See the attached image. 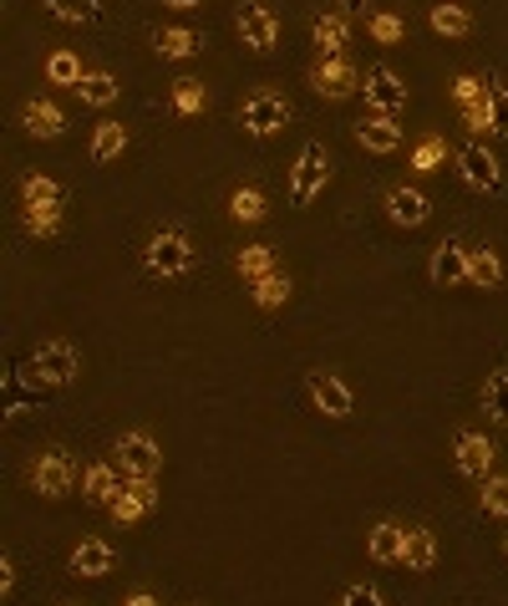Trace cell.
I'll return each instance as SVG.
<instances>
[{
	"label": "cell",
	"instance_id": "obj_1",
	"mask_svg": "<svg viewBox=\"0 0 508 606\" xmlns=\"http://www.w3.org/2000/svg\"><path fill=\"white\" fill-rule=\"evenodd\" d=\"M193 266H199V250H193V240L178 224H163V230L147 235L143 270L153 281H184V276H193Z\"/></svg>",
	"mask_w": 508,
	"mask_h": 606
},
{
	"label": "cell",
	"instance_id": "obj_20",
	"mask_svg": "<svg viewBox=\"0 0 508 606\" xmlns=\"http://www.w3.org/2000/svg\"><path fill=\"white\" fill-rule=\"evenodd\" d=\"M402 566L417 576L437 566V535L427 525H402Z\"/></svg>",
	"mask_w": 508,
	"mask_h": 606
},
{
	"label": "cell",
	"instance_id": "obj_44",
	"mask_svg": "<svg viewBox=\"0 0 508 606\" xmlns=\"http://www.w3.org/2000/svg\"><path fill=\"white\" fill-rule=\"evenodd\" d=\"M11 592H15V561L0 556V596H11Z\"/></svg>",
	"mask_w": 508,
	"mask_h": 606
},
{
	"label": "cell",
	"instance_id": "obj_22",
	"mask_svg": "<svg viewBox=\"0 0 508 606\" xmlns=\"http://www.w3.org/2000/svg\"><path fill=\"white\" fill-rule=\"evenodd\" d=\"M366 550H371V561H381V566H402V525H397V520H377V525L366 531Z\"/></svg>",
	"mask_w": 508,
	"mask_h": 606
},
{
	"label": "cell",
	"instance_id": "obj_10",
	"mask_svg": "<svg viewBox=\"0 0 508 606\" xmlns=\"http://www.w3.org/2000/svg\"><path fill=\"white\" fill-rule=\"evenodd\" d=\"M310 88H316L320 97H331V103H346L351 92H362V72H356L346 57H320L316 67H310Z\"/></svg>",
	"mask_w": 508,
	"mask_h": 606
},
{
	"label": "cell",
	"instance_id": "obj_33",
	"mask_svg": "<svg viewBox=\"0 0 508 606\" xmlns=\"http://www.w3.org/2000/svg\"><path fill=\"white\" fill-rule=\"evenodd\" d=\"M483 408L494 423H508V368L488 372V383H483Z\"/></svg>",
	"mask_w": 508,
	"mask_h": 606
},
{
	"label": "cell",
	"instance_id": "obj_24",
	"mask_svg": "<svg viewBox=\"0 0 508 606\" xmlns=\"http://www.w3.org/2000/svg\"><path fill=\"white\" fill-rule=\"evenodd\" d=\"M468 285H479V291H498V285H504V260H498V250H488V245L468 250Z\"/></svg>",
	"mask_w": 508,
	"mask_h": 606
},
{
	"label": "cell",
	"instance_id": "obj_37",
	"mask_svg": "<svg viewBox=\"0 0 508 606\" xmlns=\"http://www.w3.org/2000/svg\"><path fill=\"white\" fill-rule=\"evenodd\" d=\"M21 220H26V230L36 240H51L61 230V209H26L21 205Z\"/></svg>",
	"mask_w": 508,
	"mask_h": 606
},
{
	"label": "cell",
	"instance_id": "obj_29",
	"mask_svg": "<svg viewBox=\"0 0 508 606\" xmlns=\"http://www.w3.org/2000/svg\"><path fill=\"white\" fill-rule=\"evenodd\" d=\"M229 214L239 224H260L264 214H270V205H264V194L255 189V184H245V189H234L229 194Z\"/></svg>",
	"mask_w": 508,
	"mask_h": 606
},
{
	"label": "cell",
	"instance_id": "obj_42",
	"mask_svg": "<svg viewBox=\"0 0 508 606\" xmlns=\"http://www.w3.org/2000/svg\"><path fill=\"white\" fill-rule=\"evenodd\" d=\"M463 123H468V133H494V113H488V97H483V103H468L463 107Z\"/></svg>",
	"mask_w": 508,
	"mask_h": 606
},
{
	"label": "cell",
	"instance_id": "obj_25",
	"mask_svg": "<svg viewBox=\"0 0 508 606\" xmlns=\"http://www.w3.org/2000/svg\"><path fill=\"white\" fill-rule=\"evenodd\" d=\"M21 205L26 209H61V184L51 174H26L21 178Z\"/></svg>",
	"mask_w": 508,
	"mask_h": 606
},
{
	"label": "cell",
	"instance_id": "obj_2",
	"mask_svg": "<svg viewBox=\"0 0 508 606\" xmlns=\"http://www.w3.org/2000/svg\"><path fill=\"white\" fill-rule=\"evenodd\" d=\"M291 118H295L291 97L275 88H255L245 103H239V128H245L249 138H275L280 128H291Z\"/></svg>",
	"mask_w": 508,
	"mask_h": 606
},
{
	"label": "cell",
	"instance_id": "obj_12",
	"mask_svg": "<svg viewBox=\"0 0 508 606\" xmlns=\"http://www.w3.org/2000/svg\"><path fill=\"white\" fill-rule=\"evenodd\" d=\"M458 174H463L468 189H479V194H498V189H504L498 159L483 149V143H463V149H458Z\"/></svg>",
	"mask_w": 508,
	"mask_h": 606
},
{
	"label": "cell",
	"instance_id": "obj_38",
	"mask_svg": "<svg viewBox=\"0 0 508 606\" xmlns=\"http://www.w3.org/2000/svg\"><path fill=\"white\" fill-rule=\"evenodd\" d=\"M203 103H209V92H203V82H189V77H184V82L174 88V107L184 113V118L203 113Z\"/></svg>",
	"mask_w": 508,
	"mask_h": 606
},
{
	"label": "cell",
	"instance_id": "obj_26",
	"mask_svg": "<svg viewBox=\"0 0 508 606\" xmlns=\"http://www.w3.org/2000/svg\"><path fill=\"white\" fill-rule=\"evenodd\" d=\"M122 149H128V128L122 123H97V133H92V163H113L122 159Z\"/></svg>",
	"mask_w": 508,
	"mask_h": 606
},
{
	"label": "cell",
	"instance_id": "obj_30",
	"mask_svg": "<svg viewBox=\"0 0 508 606\" xmlns=\"http://www.w3.org/2000/svg\"><path fill=\"white\" fill-rule=\"evenodd\" d=\"M479 510L488 520H508V474H488V479H483Z\"/></svg>",
	"mask_w": 508,
	"mask_h": 606
},
{
	"label": "cell",
	"instance_id": "obj_17",
	"mask_svg": "<svg viewBox=\"0 0 508 606\" xmlns=\"http://www.w3.org/2000/svg\"><path fill=\"white\" fill-rule=\"evenodd\" d=\"M107 571H117V550L107 546L102 535H87V540H76V550H72V576L102 581Z\"/></svg>",
	"mask_w": 508,
	"mask_h": 606
},
{
	"label": "cell",
	"instance_id": "obj_47",
	"mask_svg": "<svg viewBox=\"0 0 508 606\" xmlns=\"http://www.w3.org/2000/svg\"><path fill=\"white\" fill-rule=\"evenodd\" d=\"M341 5H346V11H356V5H362V0H341Z\"/></svg>",
	"mask_w": 508,
	"mask_h": 606
},
{
	"label": "cell",
	"instance_id": "obj_28",
	"mask_svg": "<svg viewBox=\"0 0 508 606\" xmlns=\"http://www.w3.org/2000/svg\"><path fill=\"white\" fill-rule=\"evenodd\" d=\"M249 296H255V306L280 311L285 301H291V276H280V270H270V276H260V281H249Z\"/></svg>",
	"mask_w": 508,
	"mask_h": 606
},
{
	"label": "cell",
	"instance_id": "obj_18",
	"mask_svg": "<svg viewBox=\"0 0 508 606\" xmlns=\"http://www.w3.org/2000/svg\"><path fill=\"white\" fill-rule=\"evenodd\" d=\"M356 143H362L366 153H397L402 149V123L397 118H387V113H371V118H362L356 123Z\"/></svg>",
	"mask_w": 508,
	"mask_h": 606
},
{
	"label": "cell",
	"instance_id": "obj_36",
	"mask_svg": "<svg viewBox=\"0 0 508 606\" xmlns=\"http://www.w3.org/2000/svg\"><path fill=\"white\" fill-rule=\"evenodd\" d=\"M442 163H448V143H442L437 133H427L417 149H412V168H417V174H433V168H442Z\"/></svg>",
	"mask_w": 508,
	"mask_h": 606
},
{
	"label": "cell",
	"instance_id": "obj_11",
	"mask_svg": "<svg viewBox=\"0 0 508 606\" xmlns=\"http://www.w3.org/2000/svg\"><path fill=\"white\" fill-rule=\"evenodd\" d=\"M362 92H366V107H371V113H387V118L406 113V82L392 67H371V72L362 77Z\"/></svg>",
	"mask_w": 508,
	"mask_h": 606
},
{
	"label": "cell",
	"instance_id": "obj_45",
	"mask_svg": "<svg viewBox=\"0 0 508 606\" xmlns=\"http://www.w3.org/2000/svg\"><path fill=\"white\" fill-rule=\"evenodd\" d=\"M153 602H158L153 592H128V606H153Z\"/></svg>",
	"mask_w": 508,
	"mask_h": 606
},
{
	"label": "cell",
	"instance_id": "obj_3",
	"mask_svg": "<svg viewBox=\"0 0 508 606\" xmlns=\"http://www.w3.org/2000/svg\"><path fill=\"white\" fill-rule=\"evenodd\" d=\"M26 479L42 500H67L76 489V458L67 454V448H42V454L31 458Z\"/></svg>",
	"mask_w": 508,
	"mask_h": 606
},
{
	"label": "cell",
	"instance_id": "obj_31",
	"mask_svg": "<svg viewBox=\"0 0 508 606\" xmlns=\"http://www.w3.org/2000/svg\"><path fill=\"white\" fill-rule=\"evenodd\" d=\"M433 31L437 36H468V31H473V15H468L458 0H442V5H433Z\"/></svg>",
	"mask_w": 508,
	"mask_h": 606
},
{
	"label": "cell",
	"instance_id": "obj_8",
	"mask_svg": "<svg viewBox=\"0 0 508 606\" xmlns=\"http://www.w3.org/2000/svg\"><path fill=\"white\" fill-rule=\"evenodd\" d=\"M305 393H310V403H316L326 418H335V423L356 413V398H351L346 377H341V372H331V368L310 372V377H305Z\"/></svg>",
	"mask_w": 508,
	"mask_h": 606
},
{
	"label": "cell",
	"instance_id": "obj_5",
	"mask_svg": "<svg viewBox=\"0 0 508 606\" xmlns=\"http://www.w3.org/2000/svg\"><path fill=\"white\" fill-rule=\"evenodd\" d=\"M31 372H36L42 383H51V387H72L76 372H82V357H76L72 341L51 337V341H42V347L31 352Z\"/></svg>",
	"mask_w": 508,
	"mask_h": 606
},
{
	"label": "cell",
	"instance_id": "obj_4",
	"mask_svg": "<svg viewBox=\"0 0 508 606\" xmlns=\"http://www.w3.org/2000/svg\"><path fill=\"white\" fill-rule=\"evenodd\" d=\"M326 184H331V153H326V143H305L300 159L291 163V205L305 209Z\"/></svg>",
	"mask_w": 508,
	"mask_h": 606
},
{
	"label": "cell",
	"instance_id": "obj_14",
	"mask_svg": "<svg viewBox=\"0 0 508 606\" xmlns=\"http://www.w3.org/2000/svg\"><path fill=\"white\" fill-rule=\"evenodd\" d=\"M153 504H158V485H153V479H128V485L117 489V500L107 504V515H113L117 525H138Z\"/></svg>",
	"mask_w": 508,
	"mask_h": 606
},
{
	"label": "cell",
	"instance_id": "obj_32",
	"mask_svg": "<svg viewBox=\"0 0 508 606\" xmlns=\"http://www.w3.org/2000/svg\"><path fill=\"white\" fill-rule=\"evenodd\" d=\"M42 5L57 15V21H67V26H92L102 15L97 0H42Z\"/></svg>",
	"mask_w": 508,
	"mask_h": 606
},
{
	"label": "cell",
	"instance_id": "obj_34",
	"mask_svg": "<svg viewBox=\"0 0 508 606\" xmlns=\"http://www.w3.org/2000/svg\"><path fill=\"white\" fill-rule=\"evenodd\" d=\"M82 72H87V67H82L72 51H51V57H46V82H57V88H76Z\"/></svg>",
	"mask_w": 508,
	"mask_h": 606
},
{
	"label": "cell",
	"instance_id": "obj_41",
	"mask_svg": "<svg viewBox=\"0 0 508 606\" xmlns=\"http://www.w3.org/2000/svg\"><path fill=\"white\" fill-rule=\"evenodd\" d=\"M452 97H458V107L483 103V97H488V82H483V77H458V82H452Z\"/></svg>",
	"mask_w": 508,
	"mask_h": 606
},
{
	"label": "cell",
	"instance_id": "obj_27",
	"mask_svg": "<svg viewBox=\"0 0 508 606\" xmlns=\"http://www.w3.org/2000/svg\"><path fill=\"white\" fill-rule=\"evenodd\" d=\"M153 46H158V57H168V61H189V57H199V36H193L189 26H168V31H158V36H153Z\"/></svg>",
	"mask_w": 508,
	"mask_h": 606
},
{
	"label": "cell",
	"instance_id": "obj_35",
	"mask_svg": "<svg viewBox=\"0 0 508 606\" xmlns=\"http://www.w3.org/2000/svg\"><path fill=\"white\" fill-rule=\"evenodd\" d=\"M234 266H239V276H245V281H260V276H270V270H275V250H270V245H245Z\"/></svg>",
	"mask_w": 508,
	"mask_h": 606
},
{
	"label": "cell",
	"instance_id": "obj_43",
	"mask_svg": "<svg viewBox=\"0 0 508 606\" xmlns=\"http://www.w3.org/2000/svg\"><path fill=\"white\" fill-rule=\"evenodd\" d=\"M341 602H366V606H381L387 596H381L377 586H346V592H341Z\"/></svg>",
	"mask_w": 508,
	"mask_h": 606
},
{
	"label": "cell",
	"instance_id": "obj_39",
	"mask_svg": "<svg viewBox=\"0 0 508 606\" xmlns=\"http://www.w3.org/2000/svg\"><path fill=\"white\" fill-rule=\"evenodd\" d=\"M366 31H371V42H381V46H397L402 42V15H392V11H377L371 21H366Z\"/></svg>",
	"mask_w": 508,
	"mask_h": 606
},
{
	"label": "cell",
	"instance_id": "obj_19",
	"mask_svg": "<svg viewBox=\"0 0 508 606\" xmlns=\"http://www.w3.org/2000/svg\"><path fill=\"white\" fill-rule=\"evenodd\" d=\"M21 128H26L31 138H61L67 133V113H61L51 97H31V103L21 107Z\"/></svg>",
	"mask_w": 508,
	"mask_h": 606
},
{
	"label": "cell",
	"instance_id": "obj_6",
	"mask_svg": "<svg viewBox=\"0 0 508 606\" xmlns=\"http://www.w3.org/2000/svg\"><path fill=\"white\" fill-rule=\"evenodd\" d=\"M113 458L128 469V479H158V469H163L158 439H153V433H143V429L122 433V439L113 444Z\"/></svg>",
	"mask_w": 508,
	"mask_h": 606
},
{
	"label": "cell",
	"instance_id": "obj_7",
	"mask_svg": "<svg viewBox=\"0 0 508 606\" xmlns=\"http://www.w3.org/2000/svg\"><path fill=\"white\" fill-rule=\"evenodd\" d=\"M234 31H239V42L249 46V51H275L280 42V21L275 11L264 5V0H239V11H234Z\"/></svg>",
	"mask_w": 508,
	"mask_h": 606
},
{
	"label": "cell",
	"instance_id": "obj_16",
	"mask_svg": "<svg viewBox=\"0 0 508 606\" xmlns=\"http://www.w3.org/2000/svg\"><path fill=\"white\" fill-rule=\"evenodd\" d=\"M427 276H433V285H442V291L468 285V245L463 240H442L433 250V260H427Z\"/></svg>",
	"mask_w": 508,
	"mask_h": 606
},
{
	"label": "cell",
	"instance_id": "obj_48",
	"mask_svg": "<svg viewBox=\"0 0 508 606\" xmlns=\"http://www.w3.org/2000/svg\"><path fill=\"white\" fill-rule=\"evenodd\" d=\"M504 550H508V535H504Z\"/></svg>",
	"mask_w": 508,
	"mask_h": 606
},
{
	"label": "cell",
	"instance_id": "obj_23",
	"mask_svg": "<svg viewBox=\"0 0 508 606\" xmlns=\"http://www.w3.org/2000/svg\"><path fill=\"white\" fill-rule=\"evenodd\" d=\"M76 97H82L87 107H113L117 97H122V82H117L113 72L92 67V72H82V82H76Z\"/></svg>",
	"mask_w": 508,
	"mask_h": 606
},
{
	"label": "cell",
	"instance_id": "obj_15",
	"mask_svg": "<svg viewBox=\"0 0 508 606\" xmlns=\"http://www.w3.org/2000/svg\"><path fill=\"white\" fill-rule=\"evenodd\" d=\"M122 485H128V469H122L117 458H107V464H87V469H82V500L102 504V510L117 500V489Z\"/></svg>",
	"mask_w": 508,
	"mask_h": 606
},
{
	"label": "cell",
	"instance_id": "obj_40",
	"mask_svg": "<svg viewBox=\"0 0 508 606\" xmlns=\"http://www.w3.org/2000/svg\"><path fill=\"white\" fill-rule=\"evenodd\" d=\"M488 113H494V133H508V88L488 82Z\"/></svg>",
	"mask_w": 508,
	"mask_h": 606
},
{
	"label": "cell",
	"instance_id": "obj_9",
	"mask_svg": "<svg viewBox=\"0 0 508 606\" xmlns=\"http://www.w3.org/2000/svg\"><path fill=\"white\" fill-rule=\"evenodd\" d=\"M494 458H498V444L488 433L463 429L452 439V464H458V474H468V479H488V474H494Z\"/></svg>",
	"mask_w": 508,
	"mask_h": 606
},
{
	"label": "cell",
	"instance_id": "obj_21",
	"mask_svg": "<svg viewBox=\"0 0 508 606\" xmlns=\"http://www.w3.org/2000/svg\"><path fill=\"white\" fill-rule=\"evenodd\" d=\"M310 42L320 46V57H341V51H346V42H351V21H346V11H326V15H316V26H310Z\"/></svg>",
	"mask_w": 508,
	"mask_h": 606
},
{
	"label": "cell",
	"instance_id": "obj_46",
	"mask_svg": "<svg viewBox=\"0 0 508 606\" xmlns=\"http://www.w3.org/2000/svg\"><path fill=\"white\" fill-rule=\"evenodd\" d=\"M168 11H193V5H203V0H163Z\"/></svg>",
	"mask_w": 508,
	"mask_h": 606
},
{
	"label": "cell",
	"instance_id": "obj_13",
	"mask_svg": "<svg viewBox=\"0 0 508 606\" xmlns=\"http://www.w3.org/2000/svg\"><path fill=\"white\" fill-rule=\"evenodd\" d=\"M387 220L402 224V230H422L433 220V199L412 184H397V189H387Z\"/></svg>",
	"mask_w": 508,
	"mask_h": 606
}]
</instances>
